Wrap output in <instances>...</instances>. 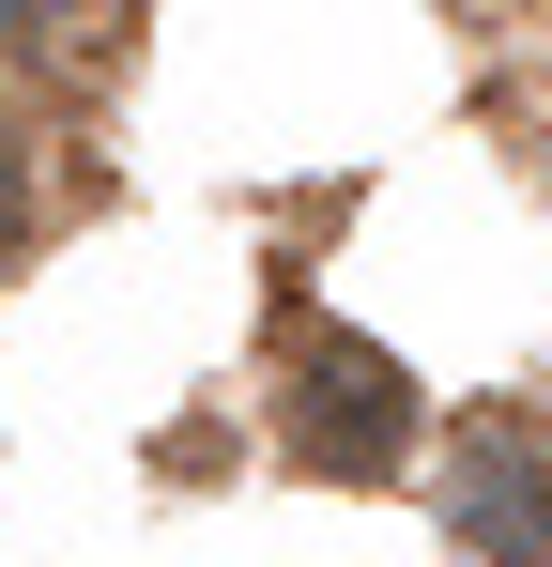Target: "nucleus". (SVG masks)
<instances>
[{
	"mask_svg": "<svg viewBox=\"0 0 552 567\" xmlns=\"http://www.w3.org/2000/svg\"><path fill=\"white\" fill-rule=\"evenodd\" d=\"M0 215H16V169H0Z\"/></svg>",
	"mask_w": 552,
	"mask_h": 567,
	"instance_id": "3",
	"label": "nucleus"
},
{
	"mask_svg": "<svg viewBox=\"0 0 552 567\" xmlns=\"http://www.w3.org/2000/svg\"><path fill=\"white\" fill-rule=\"evenodd\" d=\"M399 430H415V383L384 369L368 338H323V353H307V445H323V461H384Z\"/></svg>",
	"mask_w": 552,
	"mask_h": 567,
	"instance_id": "1",
	"label": "nucleus"
},
{
	"mask_svg": "<svg viewBox=\"0 0 552 567\" xmlns=\"http://www.w3.org/2000/svg\"><path fill=\"white\" fill-rule=\"evenodd\" d=\"M460 537L507 553V567L552 553V461L522 445V430H476V445H460Z\"/></svg>",
	"mask_w": 552,
	"mask_h": 567,
	"instance_id": "2",
	"label": "nucleus"
}]
</instances>
